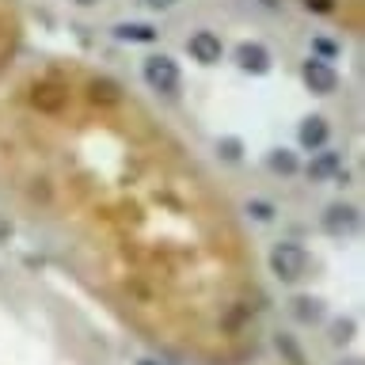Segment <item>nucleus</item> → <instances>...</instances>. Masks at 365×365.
I'll return each mask as SVG.
<instances>
[{
	"mask_svg": "<svg viewBox=\"0 0 365 365\" xmlns=\"http://www.w3.org/2000/svg\"><path fill=\"white\" fill-rule=\"evenodd\" d=\"M270 274L285 285L301 282L308 274V251L297 244V240H278V244L270 247Z\"/></svg>",
	"mask_w": 365,
	"mask_h": 365,
	"instance_id": "f257e3e1",
	"label": "nucleus"
},
{
	"mask_svg": "<svg viewBox=\"0 0 365 365\" xmlns=\"http://www.w3.org/2000/svg\"><path fill=\"white\" fill-rule=\"evenodd\" d=\"M145 84L153 88V91H164V96H171V91L179 88V65H175V57H168V53H153V57H145Z\"/></svg>",
	"mask_w": 365,
	"mask_h": 365,
	"instance_id": "f03ea898",
	"label": "nucleus"
},
{
	"mask_svg": "<svg viewBox=\"0 0 365 365\" xmlns=\"http://www.w3.org/2000/svg\"><path fill=\"white\" fill-rule=\"evenodd\" d=\"M301 80L312 96H335L339 91V73L331 61H319V57H308L301 65Z\"/></svg>",
	"mask_w": 365,
	"mask_h": 365,
	"instance_id": "7ed1b4c3",
	"label": "nucleus"
},
{
	"mask_svg": "<svg viewBox=\"0 0 365 365\" xmlns=\"http://www.w3.org/2000/svg\"><path fill=\"white\" fill-rule=\"evenodd\" d=\"M187 53H190V61L210 68V65H221L225 42H221V34H213V31H194L187 38Z\"/></svg>",
	"mask_w": 365,
	"mask_h": 365,
	"instance_id": "20e7f679",
	"label": "nucleus"
},
{
	"mask_svg": "<svg viewBox=\"0 0 365 365\" xmlns=\"http://www.w3.org/2000/svg\"><path fill=\"white\" fill-rule=\"evenodd\" d=\"M232 61L240 73H251V76H267L270 73V50L262 42H240L236 50H232Z\"/></svg>",
	"mask_w": 365,
	"mask_h": 365,
	"instance_id": "39448f33",
	"label": "nucleus"
},
{
	"mask_svg": "<svg viewBox=\"0 0 365 365\" xmlns=\"http://www.w3.org/2000/svg\"><path fill=\"white\" fill-rule=\"evenodd\" d=\"M331 141V125L324 114H308V118H301V125H297V145L304 148V153H319V148H327Z\"/></svg>",
	"mask_w": 365,
	"mask_h": 365,
	"instance_id": "423d86ee",
	"label": "nucleus"
},
{
	"mask_svg": "<svg viewBox=\"0 0 365 365\" xmlns=\"http://www.w3.org/2000/svg\"><path fill=\"white\" fill-rule=\"evenodd\" d=\"M304 175L312 182H327V179H339L342 175V153H335V148H319V153L308 160Z\"/></svg>",
	"mask_w": 365,
	"mask_h": 365,
	"instance_id": "0eeeda50",
	"label": "nucleus"
},
{
	"mask_svg": "<svg viewBox=\"0 0 365 365\" xmlns=\"http://www.w3.org/2000/svg\"><path fill=\"white\" fill-rule=\"evenodd\" d=\"M324 228L327 232H354L358 228V205H350V202H335V205H327L324 210Z\"/></svg>",
	"mask_w": 365,
	"mask_h": 365,
	"instance_id": "6e6552de",
	"label": "nucleus"
},
{
	"mask_svg": "<svg viewBox=\"0 0 365 365\" xmlns=\"http://www.w3.org/2000/svg\"><path fill=\"white\" fill-rule=\"evenodd\" d=\"M31 103L38 107L42 114H61L68 107V91L61 84H38L31 91Z\"/></svg>",
	"mask_w": 365,
	"mask_h": 365,
	"instance_id": "1a4fd4ad",
	"label": "nucleus"
},
{
	"mask_svg": "<svg viewBox=\"0 0 365 365\" xmlns=\"http://www.w3.org/2000/svg\"><path fill=\"white\" fill-rule=\"evenodd\" d=\"M114 38H118V42H130V46H153V42L160 38V27L130 19V23H118V27H114Z\"/></svg>",
	"mask_w": 365,
	"mask_h": 365,
	"instance_id": "9d476101",
	"label": "nucleus"
},
{
	"mask_svg": "<svg viewBox=\"0 0 365 365\" xmlns=\"http://www.w3.org/2000/svg\"><path fill=\"white\" fill-rule=\"evenodd\" d=\"M88 96H91V103H99V107H118L122 103V84L110 80V76H96L88 84Z\"/></svg>",
	"mask_w": 365,
	"mask_h": 365,
	"instance_id": "9b49d317",
	"label": "nucleus"
},
{
	"mask_svg": "<svg viewBox=\"0 0 365 365\" xmlns=\"http://www.w3.org/2000/svg\"><path fill=\"white\" fill-rule=\"evenodd\" d=\"M289 312L297 316V324H304V327H312V324H319L324 319V301L319 297H293V304H289Z\"/></svg>",
	"mask_w": 365,
	"mask_h": 365,
	"instance_id": "f8f14e48",
	"label": "nucleus"
},
{
	"mask_svg": "<svg viewBox=\"0 0 365 365\" xmlns=\"http://www.w3.org/2000/svg\"><path fill=\"white\" fill-rule=\"evenodd\" d=\"M267 168L274 171V175H297V171H301V160H297V153L293 148H270L267 153Z\"/></svg>",
	"mask_w": 365,
	"mask_h": 365,
	"instance_id": "ddd939ff",
	"label": "nucleus"
},
{
	"mask_svg": "<svg viewBox=\"0 0 365 365\" xmlns=\"http://www.w3.org/2000/svg\"><path fill=\"white\" fill-rule=\"evenodd\" d=\"M244 213L251 217V221H259V225H270L274 217H278V205L267 202V198H251V202L244 205Z\"/></svg>",
	"mask_w": 365,
	"mask_h": 365,
	"instance_id": "4468645a",
	"label": "nucleus"
},
{
	"mask_svg": "<svg viewBox=\"0 0 365 365\" xmlns=\"http://www.w3.org/2000/svg\"><path fill=\"white\" fill-rule=\"evenodd\" d=\"M217 153H221V160H228V164H240V160H244V141H240V137H221V141H217Z\"/></svg>",
	"mask_w": 365,
	"mask_h": 365,
	"instance_id": "2eb2a0df",
	"label": "nucleus"
},
{
	"mask_svg": "<svg viewBox=\"0 0 365 365\" xmlns=\"http://www.w3.org/2000/svg\"><path fill=\"white\" fill-rule=\"evenodd\" d=\"M319 53V61H331V57L339 53V46L331 42V38H312V57Z\"/></svg>",
	"mask_w": 365,
	"mask_h": 365,
	"instance_id": "dca6fc26",
	"label": "nucleus"
},
{
	"mask_svg": "<svg viewBox=\"0 0 365 365\" xmlns=\"http://www.w3.org/2000/svg\"><path fill=\"white\" fill-rule=\"evenodd\" d=\"M301 4L312 11V16H331V11L339 8V0H301Z\"/></svg>",
	"mask_w": 365,
	"mask_h": 365,
	"instance_id": "f3484780",
	"label": "nucleus"
},
{
	"mask_svg": "<svg viewBox=\"0 0 365 365\" xmlns=\"http://www.w3.org/2000/svg\"><path fill=\"white\" fill-rule=\"evenodd\" d=\"M350 331H354V324H335V335H331V339H335V342H346Z\"/></svg>",
	"mask_w": 365,
	"mask_h": 365,
	"instance_id": "a211bd4d",
	"label": "nucleus"
},
{
	"mask_svg": "<svg viewBox=\"0 0 365 365\" xmlns=\"http://www.w3.org/2000/svg\"><path fill=\"white\" fill-rule=\"evenodd\" d=\"M145 4H148V8H156V11H171V8L179 4V0H145Z\"/></svg>",
	"mask_w": 365,
	"mask_h": 365,
	"instance_id": "6ab92c4d",
	"label": "nucleus"
},
{
	"mask_svg": "<svg viewBox=\"0 0 365 365\" xmlns=\"http://www.w3.org/2000/svg\"><path fill=\"white\" fill-rule=\"evenodd\" d=\"M73 4H76V8H96L99 0H73Z\"/></svg>",
	"mask_w": 365,
	"mask_h": 365,
	"instance_id": "aec40b11",
	"label": "nucleus"
},
{
	"mask_svg": "<svg viewBox=\"0 0 365 365\" xmlns=\"http://www.w3.org/2000/svg\"><path fill=\"white\" fill-rule=\"evenodd\" d=\"M133 365H160V361H156V358H137Z\"/></svg>",
	"mask_w": 365,
	"mask_h": 365,
	"instance_id": "412c9836",
	"label": "nucleus"
}]
</instances>
